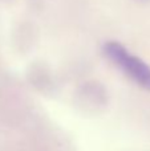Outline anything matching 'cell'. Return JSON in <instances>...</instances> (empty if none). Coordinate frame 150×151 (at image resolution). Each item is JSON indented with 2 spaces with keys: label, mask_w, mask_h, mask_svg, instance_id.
<instances>
[{
  "label": "cell",
  "mask_w": 150,
  "mask_h": 151,
  "mask_svg": "<svg viewBox=\"0 0 150 151\" xmlns=\"http://www.w3.org/2000/svg\"><path fill=\"white\" fill-rule=\"evenodd\" d=\"M109 61L120 68L132 81L150 91V66L140 57L132 55L121 42L108 41L102 48Z\"/></svg>",
  "instance_id": "obj_1"
},
{
  "label": "cell",
  "mask_w": 150,
  "mask_h": 151,
  "mask_svg": "<svg viewBox=\"0 0 150 151\" xmlns=\"http://www.w3.org/2000/svg\"><path fill=\"white\" fill-rule=\"evenodd\" d=\"M136 1H138V3H148V1H150V0H136Z\"/></svg>",
  "instance_id": "obj_2"
}]
</instances>
